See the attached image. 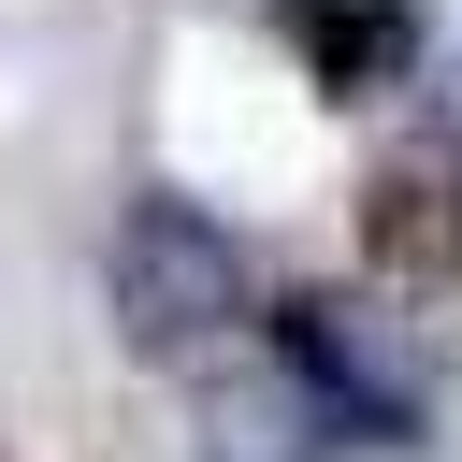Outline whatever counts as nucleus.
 I'll use <instances>...</instances> for the list:
<instances>
[{
  "label": "nucleus",
  "instance_id": "obj_1",
  "mask_svg": "<svg viewBox=\"0 0 462 462\" xmlns=\"http://www.w3.org/2000/svg\"><path fill=\"white\" fill-rule=\"evenodd\" d=\"M101 318H116L130 361H202V346L245 318V245H231L202 202L144 188V202L116 217V245H101Z\"/></svg>",
  "mask_w": 462,
  "mask_h": 462
},
{
  "label": "nucleus",
  "instance_id": "obj_2",
  "mask_svg": "<svg viewBox=\"0 0 462 462\" xmlns=\"http://www.w3.org/2000/svg\"><path fill=\"white\" fill-rule=\"evenodd\" d=\"M274 14H289V43L318 58V87H332V101L390 87V72H404V43H419V14H404V0H274Z\"/></svg>",
  "mask_w": 462,
  "mask_h": 462
},
{
  "label": "nucleus",
  "instance_id": "obj_3",
  "mask_svg": "<svg viewBox=\"0 0 462 462\" xmlns=\"http://www.w3.org/2000/svg\"><path fill=\"white\" fill-rule=\"evenodd\" d=\"M448 260H462V173H448Z\"/></svg>",
  "mask_w": 462,
  "mask_h": 462
}]
</instances>
